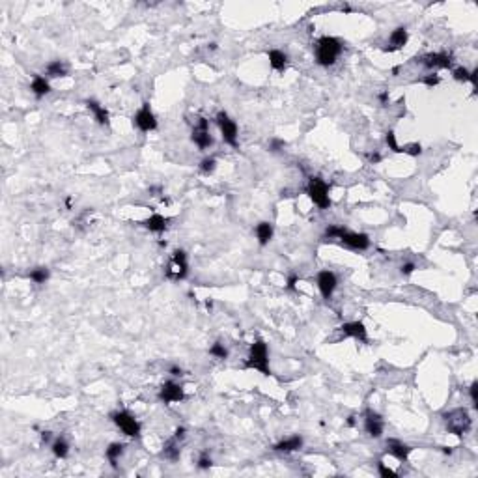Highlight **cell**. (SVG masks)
Returning <instances> with one entry per match:
<instances>
[{"label": "cell", "instance_id": "cell-38", "mask_svg": "<svg viewBox=\"0 0 478 478\" xmlns=\"http://www.w3.org/2000/svg\"><path fill=\"white\" fill-rule=\"evenodd\" d=\"M297 282H299V277L297 275H290L288 280H286V290H295Z\"/></svg>", "mask_w": 478, "mask_h": 478}, {"label": "cell", "instance_id": "cell-6", "mask_svg": "<svg viewBox=\"0 0 478 478\" xmlns=\"http://www.w3.org/2000/svg\"><path fill=\"white\" fill-rule=\"evenodd\" d=\"M112 421H114V424L120 428L121 432L125 433L127 437H139L140 435L142 426H140V422L129 411H118V413H114Z\"/></svg>", "mask_w": 478, "mask_h": 478}, {"label": "cell", "instance_id": "cell-8", "mask_svg": "<svg viewBox=\"0 0 478 478\" xmlns=\"http://www.w3.org/2000/svg\"><path fill=\"white\" fill-rule=\"evenodd\" d=\"M215 120H217V125H219L220 135H222L225 142L236 148V146H237V125H236V121L232 120V118L226 114V112H219Z\"/></svg>", "mask_w": 478, "mask_h": 478}, {"label": "cell", "instance_id": "cell-32", "mask_svg": "<svg viewBox=\"0 0 478 478\" xmlns=\"http://www.w3.org/2000/svg\"><path fill=\"white\" fill-rule=\"evenodd\" d=\"M387 146H389V150H392L394 153H402V148L398 146V142H396V135L392 131H389L387 133Z\"/></svg>", "mask_w": 478, "mask_h": 478}, {"label": "cell", "instance_id": "cell-40", "mask_svg": "<svg viewBox=\"0 0 478 478\" xmlns=\"http://www.w3.org/2000/svg\"><path fill=\"white\" fill-rule=\"evenodd\" d=\"M413 271H415V264H411V262H409V264H403L402 267H400V273H402V275H411Z\"/></svg>", "mask_w": 478, "mask_h": 478}, {"label": "cell", "instance_id": "cell-20", "mask_svg": "<svg viewBox=\"0 0 478 478\" xmlns=\"http://www.w3.org/2000/svg\"><path fill=\"white\" fill-rule=\"evenodd\" d=\"M144 228H148L150 232H155V234H161V232H165L167 230V226H168V219L167 217H163V215H159V213H153L150 217V219H146L144 222Z\"/></svg>", "mask_w": 478, "mask_h": 478}, {"label": "cell", "instance_id": "cell-2", "mask_svg": "<svg viewBox=\"0 0 478 478\" xmlns=\"http://www.w3.org/2000/svg\"><path fill=\"white\" fill-rule=\"evenodd\" d=\"M342 52V41L333 38V36H323L317 41L316 47V62L320 66H333L336 62V58Z\"/></svg>", "mask_w": 478, "mask_h": 478}, {"label": "cell", "instance_id": "cell-26", "mask_svg": "<svg viewBox=\"0 0 478 478\" xmlns=\"http://www.w3.org/2000/svg\"><path fill=\"white\" fill-rule=\"evenodd\" d=\"M476 75H478V71L474 70V71H469V70H465V68H456L454 70V73H452V77H454L456 81H460V82H472V86L476 88Z\"/></svg>", "mask_w": 478, "mask_h": 478}, {"label": "cell", "instance_id": "cell-24", "mask_svg": "<svg viewBox=\"0 0 478 478\" xmlns=\"http://www.w3.org/2000/svg\"><path fill=\"white\" fill-rule=\"evenodd\" d=\"M123 450H125V444L123 443H110L109 449L105 450V456H107V460L110 461V465L116 467L118 465V460H120V456L123 454Z\"/></svg>", "mask_w": 478, "mask_h": 478}, {"label": "cell", "instance_id": "cell-4", "mask_svg": "<svg viewBox=\"0 0 478 478\" xmlns=\"http://www.w3.org/2000/svg\"><path fill=\"white\" fill-rule=\"evenodd\" d=\"M245 366H247V368L258 370V372H262L264 375H271L269 352H267V344H265L264 340H256L252 346H250V352H248Z\"/></svg>", "mask_w": 478, "mask_h": 478}, {"label": "cell", "instance_id": "cell-46", "mask_svg": "<svg viewBox=\"0 0 478 478\" xmlns=\"http://www.w3.org/2000/svg\"><path fill=\"white\" fill-rule=\"evenodd\" d=\"M347 426H355V417H349V419H347Z\"/></svg>", "mask_w": 478, "mask_h": 478}, {"label": "cell", "instance_id": "cell-41", "mask_svg": "<svg viewBox=\"0 0 478 478\" xmlns=\"http://www.w3.org/2000/svg\"><path fill=\"white\" fill-rule=\"evenodd\" d=\"M368 161L370 163H379L381 161V155H379V153H368Z\"/></svg>", "mask_w": 478, "mask_h": 478}, {"label": "cell", "instance_id": "cell-10", "mask_svg": "<svg viewBox=\"0 0 478 478\" xmlns=\"http://www.w3.org/2000/svg\"><path fill=\"white\" fill-rule=\"evenodd\" d=\"M190 139H193V142H195L200 150H208L209 146H213V137H211V133H209V123L206 118H200L198 125L193 129Z\"/></svg>", "mask_w": 478, "mask_h": 478}, {"label": "cell", "instance_id": "cell-16", "mask_svg": "<svg viewBox=\"0 0 478 478\" xmlns=\"http://www.w3.org/2000/svg\"><path fill=\"white\" fill-rule=\"evenodd\" d=\"M340 331L346 334V336H352V338L361 340V342H366V340H368V331H366V327H364L363 322L344 323V325L340 327Z\"/></svg>", "mask_w": 478, "mask_h": 478}, {"label": "cell", "instance_id": "cell-27", "mask_svg": "<svg viewBox=\"0 0 478 478\" xmlns=\"http://www.w3.org/2000/svg\"><path fill=\"white\" fill-rule=\"evenodd\" d=\"M163 458H167L170 461H176L179 458V444L176 437L168 439L167 443H165V447H163Z\"/></svg>", "mask_w": 478, "mask_h": 478}, {"label": "cell", "instance_id": "cell-45", "mask_svg": "<svg viewBox=\"0 0 478 478\" xmlns=\"http://www.w3.org/2000/svg\"><path fill=\"white\" fill-rule=\"evenodd\" d=\"M170 374H172V375H181V368L174 366V368H170Z\"/></svg>", "mask_w": 478, "mask_h": 478}, {"label": "cell", "instance_id": "cell-25", "mask_svg": "<svg viewBox=\"0 0 478 478\" xmlns=\"http://www.w3.org/2000/svg\"><path fill=\"white\" fill-rule=\"evenodd\" d=\"M256 237H258V243L262 247L267 245L271 241V237H273V225L271 222H260L256 226Z\"/></svg>", "mask_w": 478, "mask_h": 478}, {"label": "cell", "instance_id": "cell-11", "mask_svg": "<svg viewBox=\"0 0 478 478\" xmlns=\"http://www.w3.org/2000/svg\"><path fill=\"white\" fill-rule=\"evenodd\" d=\"M133 123L139 127L142 133H150V131H155L157 129V120H155V114L151 112L150 105L144 103V107L137 112V114L133 116Z\"/></svg>", "mask_w": 478, "mask_h": 478}, {"label": "cell", "instance_id": "cell-30", "mask_svg": "<svg viewBox=\"0 0 478 478\" xmlns=\"http://www.w3.org/2000/svg\"><path fill=\"white\" fill-rule=\"evenodd\" d=\"M209 353H211L213 357H217V359H226V357H228V349H226L225 344H220V342H215L213 346H211V349H209Z\"/></svg>", "mask_w": 478, "mask_h": 478}, {"label": "cell", "instance_id": "cell-42", "mask_svg": "<svg viewBox=\"0 0 478 478\" xmlns=\"http://www.w3.org/2000/svg\"><path fill=\"white\" fill-rule=\"evenodd\" d=\"M174 437H176V439H183L185 437V428H178V430H176V433H174Z\"/></svg>", "mask_w": 478, "mask_h": 478}, {"label": "cell", "instance_id": "cell-1", "mask_svg": "<svg viewBox=\"0 0 478 478\" xmlns=\"http://www.w3.org/2000/svg\"><path fill=\"white\" fill-rule=\"evenodd\" d=\"M325 237L338 239L342 245H346L353 250H366L370 247V237L366 234H355V232L346 230L344 226H329L325 230Z\"/></svg>", "mask_w": 478, "mask_h": 478}, {"label": "cell", "instance_id": "cell-29", "mask_svg": "<svg viewBox=\"0 0 478 478\" xmlns=\"http://www.w3.org/2000/svg\"><path fill=\"white\" fill-rule=\"evenodd\" d=\"M30 280L36 284H45L49 280V269L47 267H36V269L30 271Z\"/></svg>", "mask_w": 478, "mask_h": 478}, {"label": "cell", "instance_id": "cell-44", "mask_svg": "<svg viewBox=\"0 0 478 478\" xmlns=\"http://www.w3.org/2000/svg\"><path fill=\"white\" fill-rule=\"evenodd\" d=\"M379 101H381V103H383V105H387V103H389V93H387V92L379 93Z\"/></svg>", "mask_w": 478, "mask_h": 478}, {"label": "cell", "instance_id": "cell-7", "mask_svg": "<svg viewBox=\"0 0 478 478\" xmlns=\"http://www.w3.org/2000/svg\"><path fill=\"white\" fill-rule=\"evenodd\" d=\"M187 273H189V264H187V252L185 250H176L172 256V260H170V264H168V269H167V277L168 278H174V280H181V278L187 277Z\"/></svg>", "mask_w": 478, "mask_h": 478}, {"label": "cell", "instance_id": "cell-22", "mask_svg": "<svg viewBox=\"0 0 478 478\" xmlns=\"http://www.w3.org/2000/svg\"><path fill=\"white\" fill-rule=\"evenodd\" d=\"M267 56H269V63L271 68L275 71H284L286 70V63H288V56L284 54L282 51H278V49H273V51L267 52Z\"/></svg>", "mask_w": 478, "mask_h": 478}, {"label": "cell", "instance_id": "cell-36", "mask_svg": "<svg viewBox=\"0 0 478 478\" xmlns=\"http://www.w3.org/2000/svg\"><path fill=\"white\" fill-rule=\"evenodd\" d=\"M476 392H478V381H472V385L469 387V394H471V402H472V407H474V409L478 407V396H476Z\"/></svg>", "mask_w": 478, "mask_h": 478}, {"label": "cell", "instance_id": "cell-43", "mask_svg": "<svg viewBox=\"0 0 478 478\" xmlns=\"http://www.w3.org/2000/svg\"><path fill=\"white\" fill-rule=\"evenodd\" d=\"M41 441H43V443H49V441H51V432H41Z\"/></svg>", "mask_w": 478, "mask_h": 478}, {"label": "cell", "instance_id": "cell-23", "mask_svg": "<svg viewBox=\"0 0 478 478\" xmlns=\"http://www.w3.org/2000/svg\"><path fill=\"white\" fill-rule=\"evenodd\" d=\"M68 73H70V68H68V63L62 62V60H54V62H51L47 66V75L51 77V79L66 77Z\"/></svg>", "mask_w": 478, "mask_h": 478}, {"label": "cell", "instance_id": "cell-35", "mask_svg": "<svg viewBox=\"0 0 478 478\" xmlns=\"http://www.w3.org/2000/svg\"><path fill=\"white\" fill-rule=\"evenodd\" d=\"M421 82H422V84H426L428 88H433V86H437L439 82H441V79H439L437 73H430V75L424 77Z\"/></svg>", "mask_w": 478, "mask_h": 478}, {"label": "cell", "instance_id": "cell-37", "mask_svg": "<svg viewBox=\"0 0 478 478\" xmlns=\"http://www.w3.org/2000/svg\"><path fill=\"white\" fill-rule=\"evenodd\" d=\"M211 465H213V460L208 454H202L198 458V469H209Z\"/></svg>", "mask_w": 478, "mask_h": 478}, {"label": "cell", "instance_id": "cell-13", "mask_svg": "<svg viewBox=\"0 0 478 478\" xmlns=\"http://www.w3.org/2000/svg\"><path fill=\"white\" fill-rule=\"evenodd\" d=\"M364 430L368 433L370 437H381L383 435V430H385V422H383V417L379 413H375L372 409H368L364 413Z\"/></svg>", "mask_w": 478, "mask_h": 478}, {"label": "cell", "instance_id": "cell-5", "mask_svg": "<svg viewBox=\"0 0 478 478\" xmlns=\"http://www.w3.org/2000/svg\"><path fill=\"white\" fill-rule=\"evenodd\" d=\"M306 195L320 209H327L331 206V198H329V185L323 181L322 178H312L306 187Z\"/></svg>", "mask_w": 478, "mask_h": 478}, {"label": "cell", "instance_id": "cell-15", "mask_svg": "<svg viewBox=\"0 0 478 478\" xmlns=\"http://www.w3.org/2000/svg\"><path fill=\"white\" fill-rule=\"evenodd\" d=\"M407 40H409L407 28H405V26H398L396 30H392L391 38H389V41H387V47H383V51H385V52L400 51V49H403V47H405Z\"/></svg>", "mask_w": 478, "mask_h": 478}, {"label": "cell", "instance_id": "cell-21", "mask_svg": "<svg viewBox=\"0 0 478 478\" xmlns=\"http://www.w3.org/2000/svg\"><path fill=\"white\" fill-rule=\"evenodd\" d=\"M30 90H32V93H34L36 98L41 99L43 95H47V93L51 92V84H49V81H47L45 77L41 75H36L34 79H32V84H30Z\"/></svg>", "mask_w": 478, "mask_h": 478}, {"label": "cell", "instance_id": "cell-19", "mask_svg": "<svg viewBox=\"0 0 478 478\" xmlns=\"http://www.w3.org/2000/svg\"><path fill=\"white\" fill-rule=\"evenodd\" d=\"M301 447H303V437H301V435H292V437L282 439L280 443L275 444L273 450H277V452H295V450H299Z\"/></svg>", "mask_w": 478, "mask_h": 478}, {"label": "cell", "instance_id": "cell-39", "mask_svg": "<svg viewBox=\"0 0 478 478\" xmlns=\"http://www.w3.org/2000/svg\"><path fill=\"white\" fill-rule=\"evenodd\" d=\"M282 148H284V140H278V139L271 140V144H269L271 151H278V150H282Z\"/></svg>", "mask_w": 478, "mask_h": 478}, {"label": "cell", "instance_id": "cell-28", "mask_svg": "<svg viewBox=\"0 0 478 478\" xmlns=\"http://www.w3.org/2000/svg\"><path fill=\"white\" fill-rule=\"evenodd\" d=\"M51 450L56 458H66V456L70 454V444H68V441H66L63 437H58V439L52 441Z\"/></svg>", "mask_w": 478, "mask_h": 478}, {"label": "cell", "instance_id": "cell-14", "mask_svg": "<svg viewBox=\"0 0 478 478\" xmlns=\"http://www.w3.org/2000/svg\"><path fill=\"white\" fill-rule=\"evenodd\" d=\"M159 400L165 403H178L185 400V391L183 387L174 383V381H167L159 391Z\"/></svg>", "mask_w": 478, "mask_h": 478}, {"label": "cell", "instance_id": "cell-17", "mask_svg": "<svg viewBox=\"0 0 478 478\" xmlns=\"http://www.w3.org/2000/svg\"><path fill=\"white\" fill-rule=\"evenodd\" d=\"M411 447H407V444H403L402 441H398V439H389L387 441V452L391 456H394L396 460H400V461H405L409 460V454H411Z\"/></svg>", "mask_w": 478, "mask_h": 478}, {"label": "cell", "instance_id": "cell-34", "mask_svg": "<svg viewBox=\"0 0 478 478\" xmlns=\"http://www.w3.org/2000/svg\"><path fill=\"white\" fill-rule=\"evenodd\" d=\"M402 151H403V153H407V155L417 157V155H421V153H422V146L419 144V142H413V144L403 146Z\"/></svg>", "mask_w": 478, "mask_h": 478}, {"label": "cell", "instance_id": "cell-12", "mask_svg": "<svg viewBox=\"0 0 478 478\" xmlns=\"http://www.w3.org/2000/svg\"><path fill=\"white\" fill-rule=\"evenodd\" d=\"M316 284H317V290H320V294H322L323 299H331V295L334 294V290H336V286H338V278H336V275H334L333 271H320L317 273V278H316Z\"/></svg>", "mask_w": 478, "mask_h": 478}, {"label": "cell", "instance_id": "cell-31", "mask_svg": "<svg viewBox=\"0 0 478 478\" xmlns=\"http://www.w3.org/2000/svg\"><path fill=\"white\" fill-rule=\"evenodd\" d=\"M217 168V161H215L213 157H206V159H202L200 163V170L204 174H211Z\"/></svg>", "mask_w": 478, "mask_h": 478}, {"label": "cell", "instance_id": "cell-3", "mask_svg": "<svg viewBox=\"0 0 478 478\" xmlns=\"http://www.w3.org/2000/svg\"><path fill=\"white\" fill-rule=\"evenodd\" d=\"M443 419H444V426H447L449 433H454L458 437H461L463 433H467L471 430V424H472L471 415H469V411L463 407H456V409H452V411H449V413H444Z\"/></svg>", "mask_w": 478, "mask_h": 478}, {"label": "cell", "instance_id": "cell-18", "mask_svg": "<svg viewBox=\"0 0 478 478\" xmlns=\"http://www.w3.org/2000/svg\"><path fill=\"white\" fill-rule=\"evenodd\" d=\"M86 107H88V110H92V114H93V118H95L98 123H101V125H109V112H107V109H105L103 105L98 103L95 99H88Z\"/></svg>", "mask_w": 478, "mask_h": 478}, {"label": "cell", "instance_id": "cell-33", "mask_svg": "<svg viewBox=\"0 0 478 478\" xmlns=\"http://www.w3.org/2000/svg\"><path fill=\"white\" fill-rule=\"evenodd\" d=\"M377 472H379L383 478H396V471H392L391 467H387L383 461H377Z\"/></svg>", "mask_w": 478, "mask_h": 478}, {"label": "cell", "instance_id": "cell-9", "mask_svg": "<svg viewBox=\"0 0 478 478\" xmlns=\"http://www.w3.org/2000/svg\"><path fill=\"white\" fill-rule=\"evenodd\" d=\"M417 62H421L428 70H449L452 66V56L449 52H428L424 56L417 58Z\"/></svg>", "mask_w": 478, "mask_h": 478}]
</instances>
